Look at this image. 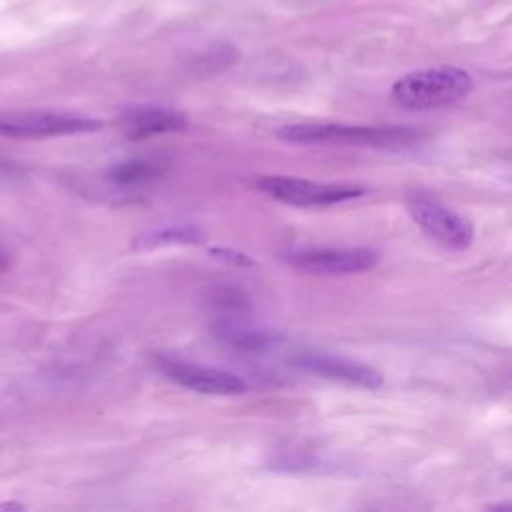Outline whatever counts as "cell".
<instances>
[{"mask_svg": "<svg viewBox=\"0 0 512 512\" xmlns=\"http://www.w3.org/2000/svg\"><path fill=\"white\" fill-rule=\"evenodd\" d=\"M278 138L294 144H342L400 150L418 142L420 134L404 126H350L332 122L290 124L278 130Z\"/></svg>", "mask_w": 512, "mask_h": 512, "instance_id": "cell-1", "label": "cell"}, {"mask_svg": "<svg viewBox=\"0 0 512 512\" xmlns=\"http://www.w3.org/2000/svg\"><path fill=\"white\" fill-rule=\"evenodd\" d=\"M472 90V76L456 66H436L400 76L392 100L406 110H434L458 102Z\"/></svg>", "mask_w": 512, "mask_h": 512, "instance_id": "cell-2", "label": "cell"}, {"mask_svg": "<svg viewBox=\"0 0 512 512\" xmlns=\"http://www.w3.org/2000/svg\"><path fill=\"white\" fill-rule=\"evenodd\" d=\"M406 208L418 228L436 244L450 250H464L472 244V222L438 198L414 194L408 198Z\"/></svg>", "mask_w": 512, "mask_h": 512, "instance_id": "cell-3", "label": "cell"}, {"mask_svg": "<svg viewBox=\"0 0 512 512\" xmlns=\"http://www.w3.org/2000/svg\"><path fill=\"white\" fill-rule=\"evenodd\" d=\"M102 122L88 116L68 114V112H48V110H28L12 112L0 116V134L12 138H52V136H72L96 132Z\"/></svg>", "mask_w": 512, "mask_h": 512, "instance_id": "cell-4", "label": "cell"}, {"mask_svg": "<svg viewBox=\"0 0 512 512\" xmlns=\"http://www.w3.org/2000/svg\"><path fill=\"white\" fill-rule=\"evenodd\" d=\"M256 186L270 198L290 206H330L366 194L352 184H320L292 176H262Z\"/></svg>", "mask_w": 512, "mask_h": 512, "instance_id": "cell-5", "label": "cell"}, {"mask_svg": "<svg viewBox=\"0 0 512 512\" xmlns=\"http://www.w3.org/2000/svg\"><path fill=\"white\" fill-rule=\"evenodd\" d=\"M158 370L166 374L176 384L210 396H236L246 392V382L226 370L206 366L200 362H190L174 356H158Z\"/></svg>", "mask_w": 512, "mask_h": 512, "instance_id": "cell-6", "label": "cell"}, {"mask_svg": "<svg viewBox=\"0 0 512 512\" xmlns=\"http://www.w3.org/2000/svg\"><path fill=\"white\" fill-rule=\"evenodd\" d=\"M288 264L306 274H358L374 268L380 254L374 248H304L286 256Z\"/></svg>", "mask_w": 512, "mask_h": 512, "instance_id": "cell-7", "label": "cell"}, {"mask_svg": "<svg viewBox=\"0 0 512 512\" xmlns=\"http://www.w3.org/2000/svg\"><path fill=\"white\" fill-rule=\"evenodd\" d=\"M296 364L316 376L344 382L350 386H360V388H378L384 384V376L374 368L364 362L344 358V356H334V354H324V352H308L296 358Z\"/></svg>", "mask_w": 512, "mask_h": 512, "instance_id": "cell-8", "label": "cell"}, {"mask_svg": "<svg viewBox=\"0 0 512 512\" xmlns=\"http://www.w3.org/2000/svg\"><path fill=\"white\" fill-rule=\"evenodd\" d=\"M188 126L182 112L160 106H138L130 108L122 116V128L130 140H146L156 134L178 132Z\"/></svg>", "mask_w": 512, "mask_h": 512, "instance_id": "cell-9", "label": "cell"}, {"mask_svg": "<svg viewBox=\"0 0 512 512\" xmlns=\"http://www.w3.org/2000/svg\"><path fill=\"white\" fill-rule=\"evenodd\" d=\"M206 240V234L200 226L178 222V224H166L162 228L148 230L140 234L134 240L136 250H150L158 246H174V244H200Z\"/></svg>", "mask_w": 512, "mask_h": 512, "instance_id": "cell-10", "label": "cell"}, {"mask_svg": "<svg viewBox=\"0 0 512 512\" xmlns=\"http://www.w3.org/2000/svg\"><path fill=\"white\" fill-rule=\"evenodd\" d=\"M216 334L222 340H226L228 344L242 348V350H264L270 344H274V340H276L272 334H268L264 330H258V328H252L246 324H238V322H228V320H222L216 326Z\"/></svg>", "mask_w": 512, "mask_h": 512, "instance_id": "cell-11", "label": "cell"}, {"mask_svg": "<svg viewBox=\"0 0 512 512\" xmlns=\"http://www.w3.org/2000/svg\"><path fill=\"white\" fill-rule=\"evenodd\" d=\"M162 174V166L154 160H124L106 170V178L118 186H136Z\"/></svg>", "mask_w": 512, "mask_h": 512, "instance_id": "cell-12", "label": "cell"}, {"mask_svg": "<svg viewBox=\"0 0 512 512\" xmlns=\"http://www.w3.org/2000/svg\"><path fill=\"white\" fill-rule=\"evenodd\" d=\"M210 256L220 260V262H228L234 266H254V260L248 254H242L238 250L232 248H222V246H214L210 248Z\"/></svg>", "mask_w": 512, "mask_h": 512, "instance_id": "cell-13", "label": "cell"}]
</instances>
